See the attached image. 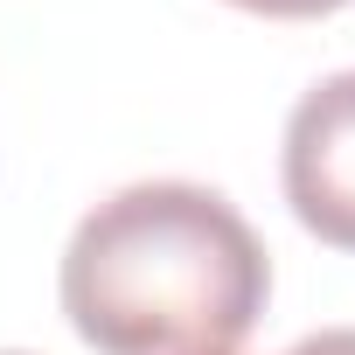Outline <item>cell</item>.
Instances as JSON below:
<instances>
[{"mask_svg":"<svg viewBox=\"0 0 355 355\" xmlns=\"http://www.w3.org/2000/svg\"><path fill=\"white\" fill-rule=\"evenodd\" d=\"M272 300L258 230L202 182H132L63 251V313L98 355H223Z\"/></svg>","mask_w":355,"mask_h":355,"instance_id":"cell-1","label":"cell"},{"mask_svg":"<svg viewBox=\"0 0 355 355\" xmlns=\"http://www.w3.org/2000/svg\"><path fill=\"white\" fill-rule=\"evenodd\" d=\"M279 174H286L293 216H300L320 244L355 251V70L320 77V84L293 105Z\"/></svg>","mask_w":355,"mask_h":355,"instance_id":"cell-2","label":"cell"},{"mask_svg":"<svg viewBox=\"0 0 355 355\" xmlns=\"http://www.w3.org/2000/svg\"><path fill=\"white\" fill-rule=\"evenodd\" d=\"M230 8H244V15H265V21H313V15H334V8H348V0H230Z\"/></svg>","mask_w":355,"mask_h":355,"instance_id":"cell-3","label":"cell"},{"mask_svg":"<svg viewBox=\"0 0 355 355\" xmlns=\"http://www.w3.org/2000/svg\"><path fill=\"white\" fill-rule=\"evenodd\" d=\"M286 355H355V327H320V334L293 341Z\"/></svg>","mask_w":355,"mask_h":355,"instance_id":"cell-4","label":"cell"},{"mask_svg":"<svg viewBox=\"0 0 355 355\" xmlns=\"http://www.w3.org/2000/svg\"><path fill=\"white\" fill-rule=\"evenodd\" d=\"M223 355H237V348H223Z\"/></svg>","mask_w":355,"mask_h":355,"instance_id":"cell-5","label":"cell"}]
</instances>
